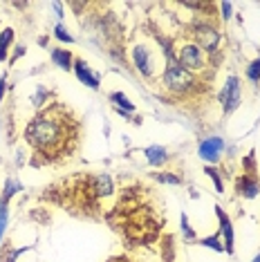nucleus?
I'll return each mask as SVG.
<instances>
[{
  "instance_id": "f03ea898",
  "label": "nucleus",
  "mask_w": 260,
  "mask_h": 262,
  "mask_svg": "<svg viewBox=\"0 0 260 262\" xmlns=\"http://www.w3.org/2000/svg\"><path fill=\"white\" fill-rule=\"evenodd\" d=\"M164 83L168 85L170 92H188L195 85V79L188 70L180 68L175 61H168L166 72H164Z\"/></svg>"
},
{
  "instance_id": "412c9836",
  "label": "nucleus",
  "mask_w": 260,
  "mask_h": 262,
  "mask_svg": "<svg viewBox=\"0 0 260 262\" xmlns=\"http://www.w3.org/2000/svg\"><path fill=\"white\" fill-rule=\"evenodd\" d=\"M222 18L224 20H229V18H231V5H229V3H222Z\"/></svg>"
},
{
  "instance_id": "a211bd4d",
  "label": "nucleus",
  "mask_w": 260,
  "mask_h": 262,
  "mask_svg": "<svg viewBox=\"0 0 260 262\" xmlns=\"http://www.w3.org/2000/svg\"><path fill=\"white\" fill-rule=\"evenodd\" d=\"M5 226H7V206H5V202L0 204V237L5 233Z\"/></svg>"
},
{
  "instance_id": "6ab92c4d",
  "label": "nucleus",
  "mask_w": 260,
  "mask_h": 262,
  "mask_svg": "<svg viewBox=\"0 0 260 262\" xmlns=\"http://www.w3.org/2000/svg\"><path fill=\"white\" fill-rule=\"evenodd\" d=\"M206 175L213 177V184H215V188H218V190H222V188H224V186H222V180H220V172H218V170L206 168Z\"/></svg>"
},
{
  "instance_id": "f8f14e48",
  "label": "nucleus",
  "mask_w": 260,
  "mask_h": 262,
  "mask_svg": "<svg viewBox=\"0 0 260 262\" xmlns=\"http://www.w3.org/2000/svg\"><path fill=\"white\" fill-rule=\"evenodd\" d=\"M52 61H54L56 65H61L63 70H70V68H72V52L54 50V52H52Z\"/></svg>"
},
{
  "instance_id": "dca6fc26",
  "label": "nucleus",
  "mask_w": 260,
  "mask_h": 262,
  "mask_svg": "<svg viewBox=\"0 0 260 262\" xmlns=\"http://www.w3.org/2000/svg\"><path fill=\"white\" fill-rule=\"evenodd\" d=\"M247 76H249L253 83H258V81H260V58L249 65V70H247Z\"/></svg>"
},
{
  "instance_id": "2eb2a0df",
  "label": "nucleus",
  "mask_w": 260,
  "mask_h": 262,
  "mask_svg": "<svg viewBox=\"0 0 260 262\" xmlns=\"http://www.w3.org/2000/svg\"><path fill=\"white\" fill-rule=\"evenodd\" d=\"M202 247H211L213 251H224L222 242H220V233L213 235V237H206V240H202Z\"/></svg>"
},
{
  "instance_id": "20e7f679",
  "label": "nucleus",
  "mask_w": 260,
  "mask_h": 262,
  "mask_svg": "<svg viewBox=\"0 0 260 262\" xmlns=\"http://www.w3.org/2000/svg\"><path fill=\"white\" fill-rule=\"evenodd\" d=\"M240 79L238 76H229L224 88L220 90V103L224 105V112H233L240 105Z\"/></svg>"
},
{
  "instance_id": "5701e85b",
  "label": "nucleus",
  "mask_w": 260,
  "mask_h": 262,
  "mask_svg": "<svg viewBox=\"0 0 260 262\" xmlns=\"http://www.w3.org/2000/svg\"><path fill=\"white\" fill-rule=\"evenodd\" d=\"M7 88V76H0V101H3V92Z\"/></svg>"
},
{
  "instance_id": "aec40b11",
  "label": "nucleus",
  "mask_w": 260,
  "mask_h": 262,
  "mask_svg": "<svg viewBox=\"0 0 260 262\" xmlns=\"http://www.w3.org/2000/svg\"><path fill=\"white\" fill-rule=\"evenodd\" d=\"M159 182H168V184H180V180H177L175 175H166V172H159V175H155Z\"/></svg>"
},
{
  "instance_id": "ddd939ff",
  "label": "nucleus",
  "mask_w": 260,
  "mask_h": 262,
  "mask_svg": "<svg viewBox=\"0 0 260 262\" xmlns=\"http://www.w3.org/2000/svg\"><path fill=\"white\" fill-rule=\"evenodd\" d=\"M11 40H14V32L9 27L3 29V34H0V61H5V56H7V47Z\"/></svg>"
},
{
  "instance_id": "423d86ee",
  "label": "nucleus",
  "mask_w": 260,
  "mask_h": 262,
  "mask_svg": "<svg viewBox=\"0 0 260 262\" xmlns=\"http://www.w3.org/2000/svg\"><path fill=\"white\" fill-rule=\"evenodd\" d=\"M133 61H135L137 70L144 76H153V72H155V61H153V52L148 50V47H144V45L135 47L133 50Z\"/></svg>"
},
{
  "instance_id": "6e6552de",
  "label": "nucleus",
  "mask_w": 260,
  "mask_h": 262,
  "mask_svg": "<svg viewBox=\"0 0 260 262\" xmlns=\"http://www.w3.org/2000/svg\"><path fill=\"white\" fill-rule=\"evenodd\" d=\"M235 188L240 190L242 198H247V200L256 198L258 190H260V184H258L256 172H245V175H242L240 180H238V184H235Z\"/></svg>"
},
{
  "instance_id": "1a4fd4ad",
  "label": "nucleus",
  "mask_w": 260,
  "mask_h": 262,
  "mask_svg": "<svg viewBox=\"0 0 260 262\" xmlns=\"http://www.w3.org/2000/svg\"><path fill=\"white\" fill-rule=\"evenodd\" d=\"M74 72H76V76H79L81 81L85 83V85H90L92 90H97V88H99V76L94 74L90 68H88V63H85V61L76 58V61H74Z\"/></svg>"
},
{
  "instance_id": "f3484780",
  "label": "nucleus",
  "mask_w": 260,
  "mask_h": 262,
  "mask_svg": "<svg viewBox=\"0 0 260 262\" xmlns=\"http://www.w3.org/2000/svg\"><path fill=\"white\" fill-rule=\"evenodd\" d=\"M54 36H56V38H61V40H65V43H74V38L70 36V34L65 32V27H61V25H56V29H54Z\"/></svg>"
},
{
  "instance_id": "39448f33",
  "label": "nucleus",
  "mask_w": 260,
  "mask_h": 262,
  "mask_svg": "<svg viewBox=\"0 0 260 262\" xmlns=\"http://www.w3.org/2000/svg\"><path fill=\"white\" fill-rule=\"evenodd\" d=\"M195 43H198V47H202V50L213 52L218 43H220V34L211 25H198L195 27Z\"/></svg>"
},
{
  "instance_id": "4be33fe9",
  "label": "nucleus",
  "mask_w": 260,
  "mask_h": 262,
  "mask_svg": "<svg viewBox=\"0 0 260 262\" xmlns=\"http://www.w3.org/2000/svg\"><path fill=\"white\" fill-rule=\"evenodd\" d=\"M182 226H184V231H186V237H193V231H191V226H188L186 215H182Z\"/></svg>"
},
{
  "instance_id": "7ed1b4c3",
  "label": "nucleus",
  "mask_w": 260,
  "mask_h": 262,
  "mask_svg": "<svg viewBox=\"0 0 260 262\" xmlns=\"http://www.w3.org/2000/svg\"><path fill=\"white\" fill-rule=\"evenodd\" d=\"M177 65L180 68L188 70V72H200L204 65V58H202V50L198 45H184L180 47L177 52Z\"/></svg>"
},
{
  "instance_id": "f257e3e1",
  "label": "nucleus",
  "mask_w": 260,
  "mask_h": 262,
  "mask_svg": "<svg viewBox=\"0 0 260 262\" xmlns=\"http://www.w3.org/2000/svg\"><path fill=\"white\" fill-rule=\"evenodd\" d=\"M25 137L36 150V157L63 162V157H68L79 141V121L63 103H52L32 119Z\"/></svg>"
},
{
  "instance_id": "9b49d317",
  "label": "nucleus",
  "mask_w": 260,
  "mask_h": 262,
  "mask_svg": "<svg viewBox=\"0 0 260 262\" xmlns=\"http://www.w3.org/2000/svg\"><path fill=\"white\" fill-rule=\"evenodd\" d=\"M146 159H148L150 166H162L168 159V152L159 146H150V148H146Z\"/></svg>"
},
{
  "instance_id": "9d476101",
  "label": "nucleus",
  "mask_w": 260,
  "mask_h": 262,
  "mask_svg": "<svg viewBox=\"0 0 260 262\" xmlns=\"http://www.w3.org/2000/svg\"><path fill=\"white\" fill-rule=\"evenodd\" d=\"M215 213H218V220H220L222 233H224V237H227V244H224V251L231 253V251H233V226H231V222H229L227 213H224L220 206H215Z\"/></svg>"
},
{
  "instance_id": "0eeeda50",
  "label": "nucleus",
  "mask_w": 260,
  "mask_h": 262,
  "mask_svg": "<svg viewBox=\"0 0 260 262\" xmlns=\"http://www.w3.org/2000/svg\"><path fill=\"white\" fill-rule=\"evenodd\" d=\"M222 148H224V141L220 137H209V139H204L200 144V157L206 159V162H218Z\"/></svg>"
},
{
  "instance_id": "4468645a",
  "label": "nucleus",
  "mask_w": 260,
  "mask_h": 262,
  "mask_svg": "<svg viewBox=\"0 0 260 262\" xmlns=\"http://www.w3.org/2000/svg\"><path fill=\"white\" fill-rule=\"evenodd\" d=\"M110 101H112V103H119V108H121V110H126V112H133V110H135V105L130 103V101H128L126 97H123L121 92L110 94Z\"/></svg>"
},
{
  "instance_id": "b1692460",
  "label": "nucleus",
  "mask_w": 260,
  "mask_h": 262,
  "mask_svg": "<svg viewBox=\"0 0 260 262\" xmlns=\"http://www.w3.org/2000/svg\"><path fill=\"white\" fill-rule=\"evenodd\" d=\"M253 262H260V255H258V258H256V260H253Z\"/></svg>"
}]
</instances>
